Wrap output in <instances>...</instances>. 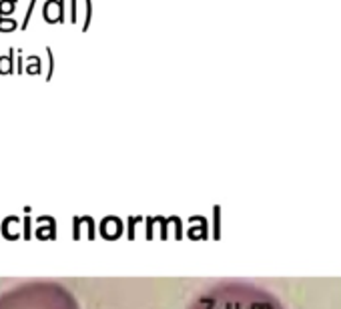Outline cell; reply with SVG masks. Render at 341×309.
<instances>
[{
    "label": "cell",
    "instance_id": "3957f363",
    "mask_svg": "<svg viewBox=\"0 0 341 309\" xmlns=\"http://www.w3.org/2000/svg\"><path fill=\"white\" fill-rule=\"evenodd\" d=\"M42 18L48 24L66 22V0H46L42 4Z\"/></svg>",
    "mask_w": 341,
    "mask_h": 309
},
{
    "label": "cell",
    "instance_id": "277c9868",
    "mask_svg": "<svg viewBox=\"0 0 341 309\" xmlns=\"http://www.w3.org/2000/svg\"><path fill=\"white\" fill-rule=\"evenodd\" d=\"M14 54H16V48H10L6 54L0 56V74H12L14 72Z\"/></svg>",
    "mask_w": 341,
    "mask_h": 309
},
{
    "label": "cell",
    "instance_id": "6da1fadb",
    "mask_svg": "<svg viewBox=\"0 0 341 309\" xmlns=\"http://www.w3.org/2000/svg\"><path fill=\"white\" fill-rule=\"evenodd\" d=\"M187 309H287L277 295L249 281H219L199 293Z\"/></svg>",
    "mask_w": 341,
    "mask_h": 309
},
{
    "label": "cell",
    "instance_id": "ba28073f",
    "mask_svg": "<svg viewBox=\"0 0 341 309\" xmlns=\"http://www.w3.org/2000/svg\"><path fill=\"white\" fill-rule=\"evenodd\" d=\"M91 20H93V0H84V20H82V32H87L91 28Z\"/></svg>",
    "mask_w": 341,
    "mask_h": 309
},
{
    "label": "cell",
    "instance_id": "52a82bcc",
    "mask_svg": "<svg viewBox=\"0 0 341 309\" xmlns=\"http://www.w3.org/2000/svg\"><path fill=\"white\" fill-rule=\"evenodd\" d=\"M18 28V22L12 18V16H6V18H0V32L8 34V32H14Z\"/></svg>",
    "mask_w": 341,
    "mask_h": 309
},
{
    "label": "cell",
    "instance_id": "5b68a950",
    "mask_svg": "<svg viewBox=\"0 0 341 309\" xmlns=\"http://www.w3.org/2000/svg\"><path fill=\"white\" fill-rule=\"evenodd\" d=\"M24 70L26 74H42V60L36 56V54H30L24 58Z\"/></svg>",
    "mask_w": 341,
    "mask_h": 309
},
{
    "label": "cell",
    "instance_id": "9c48e42d",
    "mask_svg": "<svg viewBox=\"0 0 341 309\" xmlns=\"http://www.w3.org/2000/svg\"><path fill=\"white\" fill-rule=\"evenodd\" d=\"M46 81H50V76L54 74V52L50 46H46Z\"/></svg>",
    "mask_w": 341,
    "mask_h": 309
},
{
    "label": "cell",
    "instance_id": "8992f818",
    "mask_svg": "<svg viewBox=\"0 0 341 309\" xmlns=\"http://www.w3.org/2000/svg\"><path fill=\"white\" fill-rule=\"evenodd\" d=\"M18 6V0H0V18L12 16Z\"/></svg>",
    "mask_w": 341,
    "mask_h": 309
},
{
    "label": "cell",
    "instance_id": "30bf717a",
    "mask_svg": "<svg viewBox=\"0 0 341 309\" xmlns=\"http://www.w3.org/2000/svg\"><path fill=\"white\" fill-rule=\"evenodd\" d=\"M34 6H36V0H30V2H28V8H26V14H24V20H22V24L18 26L20 30H26V28H28V22H30V18H32Z\"/></svg>",
    "mask_w": 341,
    "mask_h": 309
},
{
    "label": "cell",
    "instance_id": "7a4b0ae2",
    "mask_svg": "<svg viewBox=\"0 0 341 309\" xmlns=\"http://www.w3.org/2000/svg\"><path fill=\"white\" fill-rule=\"evenodd\" d=\"M0 309H80V303L58 281L32 279L2 291Z\"/></svg>",
    "mask_w": 341,
    "mask_h": 309
},
{
    "label": "cell",
    "instance_id": "8fae6325",
    "mask_svg": "<svg viewBox=\"0 0 341 309\" xmlns=\"http://www.w3.org/2000/svg\"><path fill=\"white\" fill-rule=\"evenodd\" d=\"M68 20L72 24L78 22V0H70V10H68Z\"/></svg>",
    "mask_w": 341,
    "mask_h": 309
}]
</instances>
